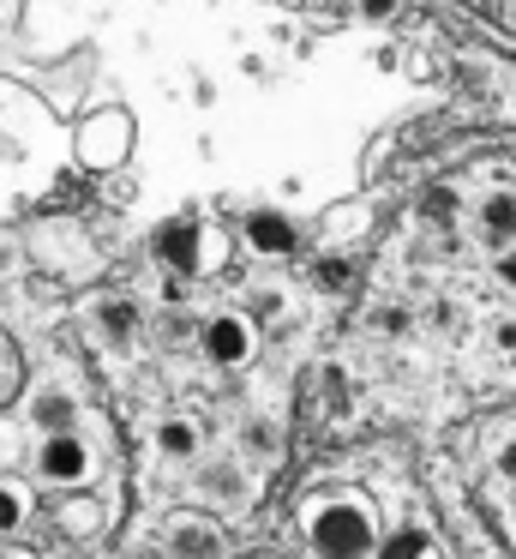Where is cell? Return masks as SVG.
Masks as SVG:
<instances>
[{
  "instance_id": "6da1fadb",
  "label": "cell",
  "mask_w": 516,
  "mask_h": 559,
  "mask_svg": "<svg viewBox=\"0 0 516 559\" xmlns=\"http://www.w3.org/2000/svg\"><path fill=\"white\" fill-rule=\"evenodd\" d=\"M307 542L319 559H372L379 523H372L367 499L336 493V499H319V506L307 511Z\"/></svg>"
},
{
  "instance_id": "7a4b0ae2",
  "label": "cell",
  "mask_w": 516,
  "mask_h": 559,
  "mask_svg": "<svg viewBox=\"0 0 516 559\" xmlns=\"http://www.w3.org/2000/svg\"><path fill=\"white\" fill-rule=\"evenodd\" d=\"M132 139H139V127H132L127 109H91L79 127H72V157L84 163V169H120V163L132 157Z\"/></svg>"
},
{
  "instance_id": "3957f363",
  "label": "cell",
  "mask_w": 516,
  "mask_h": 559,
  "mask_svg": "<svg viewBox=\"0 0 516 559\" xmlns=\"http://www.w3.org/2000/svg\"><path fill=\"white\" fill-rule=\"evenodd\" d=\"M31 469H36V481H43V487H84L96 475V451L84 445L79 427H67V433H36Z\"/></svg>"
},
{
  "instance_id": "277c9868",
  "label": "cell",
  "mask_w": 516,
  "mask_h": 559,
  "mask_svg": "<svg viewBox=\"0 0 516 559\" xmlns=\"http://www.w3.org/2000/svg\"><path fill=\"white\" fill-rule=\"evenodd\" d=\"M199 349L211 367H247L252 349H259V331H252L247 313H211L199 325Z\"/></svg>"
},
{
  "instance_id": "5b68a950",
  "label": "cell",
  "mask_w": 516,
  "mask_h": 559,
  "mask_svg": "<svg viewBox=\"0 0 516 559\" xmlns=\"http://www.w3.org/2000/svg\"><path fill=\"white\" fill-rule=\"evenodd\" d=\"M168 559H223V530H216L211 518H199V511H180V518H168Z\"/></svg>"
},
{
  "instance_id": "8992f818",
  "label": "cell",
  "mask_w": 516,
  "mask_h": 559,
  "mask_svg": "<svg viewBox=\"0 0 516 559\" xmlns=\"http://www.w3.org/2000/svg\"><path fill=\"white\" fill-rule=\"evenodd\" d=\"M151 445L163 463H199L204 451V427L192 421V415H163V421L151 427Z\"/></svg>"
},
{
  "instance_id": "52a82bcc",
  "label": "cell",
  "mask_w": 516,
  "mask_h": 559,
  "mask_svg": "<svg viewBox=\"0 0 516 559\" xmlns=\"http://www.w3.org/2000/svg\"><path fill=\"white\" fill-rule=\"evenodd\" d=\"M24 421H31L36 433H67V427H79V397H72L67 385H43L24 403Z\"/></svg>"
},
{
  "instance_id": "ba28073f",
  "label": "cell",
  "mask_w": 516,
  "mask_h": 559,
  "mask_svg": "<svg viewBox=\"0 0 516 559\" xmlns=\"http://www.w3.org/2000/svg\"><path fill=\"white\" fill-rule=\"evenodd\" d=\"M247 247L259 259H288L295 253V223H288L283 211H252L247 217Z\"/></svg>"
},
{
  "instance_id": "9c48e42d",
  "label": "cell",
  "mask_w": 516,
  "mask_h": 559,
  "mask_svg": "<svg viewBox=\"0 0 516 559\" xmlns=\"http://www.w3.org/2000/svg\"><path fill=\"white\" fill-rule=\"evenodd\" d=\"M199 493L211 499V506H247L252 499V481H247V469L240 463H204L199 469Z\"/></svg>"
},
{
  "instance_id": "30bf717a",
  "label": "cell",
  "mask_w": 516,
  "mask_h": 559,
  "mask_svg": "<svg viewBox=\"0 0 516 559\" xmlns=\"http://www.w3.org/2000/svg\"><path fill=\"white\" fill-rule=\"evenodd\" d=\"M475 229H480V241H492V247H511L516 241V193H487L475 205Z\"/></svg>"
},
{
  "instance_id": "8fae6325",
  "label": "cell",
  "mask_w": 516,
  "mask_h": 559,
  "mask_svg": "<svg viewBox=\"0 0 516 559\" xmlns=\"http://www.w3.org/2000/svg\"><path fill=\"white\" fill-rule=\"evenodd\" d=\"M240 457H252V463H276V457H283V427L264 421V415H252V421L240 427Z\"/></svg>"
},
{
  "instance_id": "7c38bea8",
  "label": "cell",
  "mask_w": 516,
  "mask_h": 559,
  "mask_svg": "<svg viewBox=\"0 0 516 559\" xmlns=\"http://www.w3.org/2000/svg\"><path fill=\"white\" fill-rule=\"evenodd\" d=\"M463 13H475L487 31H499V37L516 43V0H456Z\"/></svg>"
},
{
  "instance_id": "4fadbf2b",
  "label": "cell",
  "mask_w": 516,
  "mask_h": 559,
  "mask_svg": "<svg viewBox=\"0 0 516 559\" xmlns=\"http://www.w3.org/2000/svg\"><path fill=\"white\" fill-rule=\"evenodd\" d=\"M96 325H103L108 343H132V337H139V307H132V301H103Z\"/></svg>"
},
{
  "instance_id": "5bb4252c",
  "label": "cell",
  "mask_w": 516,
  "mask_h": 559,
  "mask_svg": "<svg viewBox=\"0 0 516 559\" xmlns=\"http://www.w3.org/2000/svg\"><path fill=\"white\" fill-rule=\"evenodd\" d=\"M372 554H379V559H439V554H432V542H427V530H396L391 542H379Z\"/></svg>"
},
{
  "instance_id": "9a60e30c",
  "label": "cell",
  "mask_w": 516,
  "mask_h": 559,
  "mask_svg": "<svg viewBox=\"0 0 516 559\" xmlns=\"http://www.w3.org/2000/svg\"><path fill=\"white\" fill-rule=\"evenodd\" d=\"M456 211H463V193H456V187H427V193H420V217L427 223H456Z\"/></svg>"
},
{
  "instance_id": "2e32d148",
  "label": "cell",
  "mask_w": 516,
  "mask_h": 559,
  "mask_svg": "<svg viewBox=\"0 0 516 559\" xmlns=\"http://www.w3.org/2000/svg\"><path fill=\"white\" fill-rule=\"evenodd\" d=\"M24 511H31V493H24L19 481H0V542H7V535H19Z\"/></svg>"
},
{
  "instance_id": "e0dca14e",
  "label": "cell",
  "mask_w": 516,
  "mask_h": 559,
  "mask_svg": "<svg viewBox=\"0 0 516 559\" xmlns=\"http://www.w3.org/2000/svg\"><path fill=\"white\" fill-rule=\"evenodd\" d=\"M312 283H319V289H343V283H348V265H343V259H319Z\"/></svg>"
},
{
  "instance_id": "ac0fdd59",
  "label": "cell",
  "mask_w": 516,
  "mask_h": 559,
  "mask_svg": "<svg viewBox=\"0 0 516 559\" xmlns=\"http://www.w3.org/2000/svg\"><path fill=\"white\" fill-rule=\"evenodd\" d=\"M372 325L391 331V337H403V331H408V313H403V307H379V313H372Z\"/></svg>"
},
{
  "instance_id": "d6986e66",
  "label": "cell",
  "mask_w": 516,
  "mask_h": 559,
  "mask_svg": "<svg viewBox=\"0 0 516 559\" xmlns=\"http://www.w3.org/2000/svg\"><path fill=\"white\" fill-rule=\"evenodd\" d=\"M492 469H499L504 481H516V439H504V445L492 451Z\"/></svg>"
},
{
  "instance_id": "ffe728a7",
  "label": "cell",
  "mask_w": 516,
  "mask_h": 559,
  "mask_svg": "<svg viewBox=\"0 0 516 559\" xmlns=\"http://www.w3.org/2000/svg\"><path fill=\"white\" fill-rule=\"evenodd\" d=\"M492 271H499V283H511V289H516V241H511V247H499Z\"/></svg>"
},
{
  "instance_id": "44dd1931",
  "label": "cell",
  "mask_w": 516,
  "mask_h": 559,
  "mask_svg": "<svg viewBox=\"0 0 516 559\" xmlns=\"http://www.w3.org/2000/svg\"><path fill=\"white\" fill-rule=\"evenodd\" d=\"M355 7H360V19H396L403 0H355Z\"/></svg>"
},
{
  "instance_id": "7402d4cb",
  "label": "cell",
  "mask_w": 516,
  "mask_h": 559,
  "mask_svg": "<svg viewBox=\"0 0 516 559\" xmlns=\"http://www.w3.org/2000/svg\"><path fill=\"white\" fill-rule=\"evenodd\" d=\"M492 343H499L504 355H516V319H499V325H492Z\"/></svg>"
},
{
  "instance_id": "603a6c76",
  "label": "cell",
  "mask_w": 516,
  "mask_h": 559,
  "mask_svg": "<svg viewBox=\"0 0 516 559\" xmlns=\"http://www.w3.org/2000/svg\"><path fill=\"white\" fill-rule=\"evenodd\" d=\"M511 506H516V481H511Z\"/></svg>"
}]
</instances>
